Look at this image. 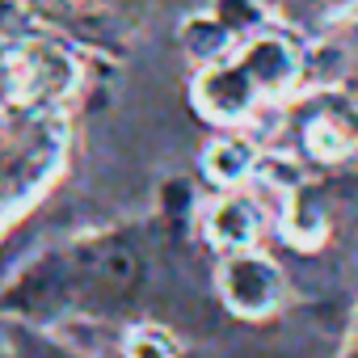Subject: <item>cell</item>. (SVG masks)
Returning <instances> with one entry per match:
<instances>
[{
    "mask_svg": "<svg viewBox=\"0 0 358 358\" xmlns=\"http://www.w3.org/2000/svg\"><path fill=\"white\" fill-rule=\"evenodd\" d=\"M5 72H9V89L34 106V110H47V106H59L64 97H72L80 72H76V59L59 47V43H47V38H26L9 51L5 59Z\"/></svg>",
    "mask_w": 358,
    "mask_h": 358,
    "instance_id": "cell-2",
    "label": "cell"
},
{
    "mask_svg": "<svg viewBox=\"0 0 358 358\" xmlns=\"http://www.w3.org/2000/svg\"><path fill=\"white\" fill-rule=\"evenodd\" d=\"M76 278L85 291H93L97 299H122L135 278H139V257L131 245L122 241H97L80 253L76 262Z\"/></svg>",
    "mask_w": 358,
    "mask_h": 358,
    "instance_id": "cell-4",
    "label": "cell"
},
{
    "mask_svg": "<svg viewBox=\"0 0 358 358\" xmlns=\"http://www.w3.org/2000/svg\"><path fill=\"white\" fill-rule=\"evenodd\" d=\"M316 5H324V9H333V5H350V0H316Z\"/></svg>",
    "mask_w": 358,
    "mask_h": 358,
    "instance_id": "cell-9",
    "label": "cell"
},
{
    "mask_svg": "<svg viewBox=\"0 0 358 358\" xmlns=\"http://www.w3.org/2000/svg\"><path fill=\"white\" fill-rule=\"evenodd\" d=\"M220 291L228 299L232 312L241 316H266L278 295H282V278L274 270V262H266L262 253H249V249H236L224 270H220Z\"/></svg>",
    "mask_w": 358,
    "mask_h": 358,
    "instance_id": "cell-3",
    "label": "cell"
},
{
    "mask_svg": "<svg viewBox=\"0 0 358 358\" xmlns=\"http://www.w3.org/2000/svg\"><path fill=\"white\" fill-rule=\"evenodd\" d=\"M262 232V211L249 194H224L207 207V236L220 249H249Z\"/></svg>",
    "mask_w": 358,
    "mask_h": 358,
    "instance_id": "cell-5",
    "label": "cell"
},
{
    "mask_svg": "<svg viewBox=\"0 0 358 358\" xmlns=\"http://www.w3.org/2000/svg\"><path fill=\"white\" fill-rule=\"evenodd\" d=\"M127 358H177L173 354V341L156 329H139L127 337Z\"/></svg>",
    "mask_w": 358,
    "mask_h": 358,
    "instance_id": "cell-8",
    "label": "cell"
},
{
    "mask_svg": "<svg viewBox=\"0 0 358 358\" xmlns=\"http://www.w3.org/2000/svg\"><path fill=\"white\" fill-rule=\"evenodd\" d=\"M207 177L211 182H220V186H236V182H245V177L253 173V164H257V156H253V148H249V139H236V135H224V139H215L211 148H207Z\"/></svg>",
    "mask_w": 358,
    "mask_h": 358,
    "instance_id": "cell-7",
    "label": "cell"
},
{
    "mask_svg": "<svg viewBox=\"0 0 358 358\" xmlns=\"http://www.w3.org/2000/svg\"><path fill=\"white\" fill-rule=\"evenodd\" d=\"M303 72V59L282 34H253L241 47L224 51L220 59L203 64L194 97L207 118L215 122H241L249 118L266 97L287 93Z\"/></svg>",
    "mask_w": 358,
    "mask_h": 358,
    "instance_id": "cell-1",
    "label": "cell"
},
{
    "mask_svg": "<svg viewBox=\"0 0 358 358\" xmlns=\"http://www.w3.org/2000/svg\"><path fill=\"white\" fill-rule=\"evenodd\" d=\"M354 143H358V131H354V118L345 110H320L303 127V148L312 160H324V164L345 160L354 152Z\"/></svg>",
    "mask_w": 358,
    "mask_h": 358,
    "instance_id": "cell-6",
    "label": "cell"
}]
</instances>
